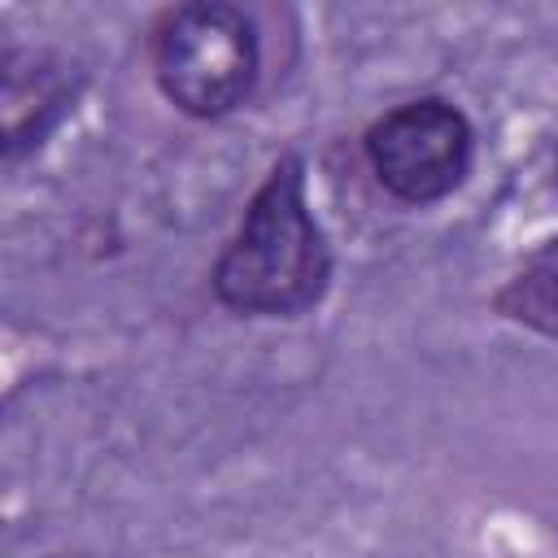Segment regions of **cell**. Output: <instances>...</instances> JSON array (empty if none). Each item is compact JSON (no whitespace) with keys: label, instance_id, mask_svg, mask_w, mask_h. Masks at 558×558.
<instances>
[{"label":"cell","instance_id":"3","mask_svg":"<svg viewBox=\"0 0 558 558\" xmlns=\"http://www.w3.org/2000/svg\"><path fill=\"white\" fill-rule=\"evenodd\" d=\"M362 148L388 196L405 205H432L458 192L471 174L475 131L458 105L423 96L375 118Z\"/></svg>","mask_w":558,"mask_h":558},{"label":"cell","instance_id":"2","mask_svg":"<svg viewBox=\"0 0 558 558\" xmlns=\"http://www.w3.org/2000/svg\"><path fill=\"white\" fill-rule=\"evenodd\" d=\"M257 26L235 4L196 0L157 22L153 74L161 96L187 118H222L240 109L257 83Z\"/></svg>","mask_w":558,"mask_h":558},{"label":"cell","instance_id":"4","mask_svg":"<svg viewBox=\"0 0 558 558\" xmlns=\"http://www.w3.org/2000/svg\"><path fill=\"white\" fill-rule=\"evenodd\" d=\"M497 314L541 331H558V240L541 244L523 262V270L497 292Z\"/></svg>","mask_w":558,"mask_h":558},{"label":"cell","instance_id":"1","mask_svg":"<svg viewBox=\"0 0 558 558\" xmlns=\"http://www.w3.org/2000/svg\"><path fill=\"white\" fill-rule=\"evenodd\" d=\"M331 279V248L310 214L305 166L296 153L279 157L244 209L240 231L214 262V296L253 318H292L323 301Z\"/></svg>","mask_w":558,"mask_h":558}]
</instances>
